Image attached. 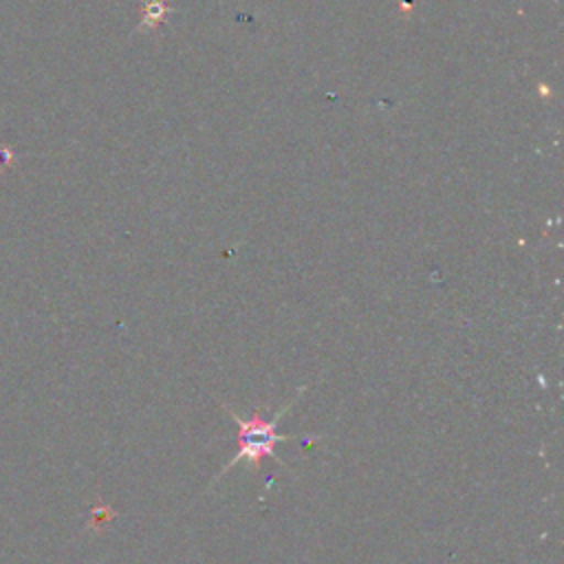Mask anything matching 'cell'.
I'll list each match as a JSON object with an SVG mask.
<instances>
[{"instance_id": "obj_1", "label": "cell", "mask_w": 564, "mask_h": 564, "mask_svg": "<svg viewBox=\"0 0 564 564\" xmlns=\"http://www.w3.org/2000/svg\"><path fill=\"white\" fill-rule=\"evenodd\" d=\"M304 392V386L295 392V397H291L289 403H284L275 414L273 419H264L262 414V405H258L249 419H242L240 414H236L227 403H220L223 410L238 423V452L234 458H229L225 463V467L218 471V476L212 480L214 485L229 471L234 469L238 463H249L253 471H258L262 467V463L267 458H275L278 463H282L278 456H275V445L278 443H284V441H295L300 436H291V434H282L278 432V421L282 419V414L295 403V399ZM284 465V463H282Z\"/></svg>"}]
</instances>
